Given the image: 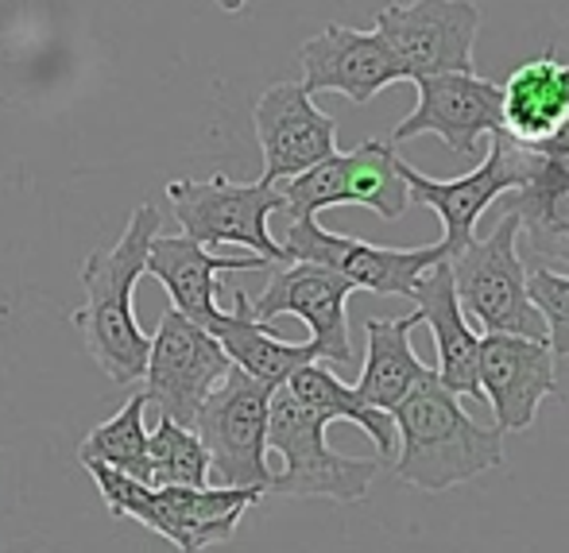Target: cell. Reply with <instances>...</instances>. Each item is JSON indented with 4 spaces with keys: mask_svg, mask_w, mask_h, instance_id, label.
Listing matches in <instances>:
<instances>
[{
    "mask_svg": "<svg viewBox=\"0 0 569 553\" xmlns=\"http://www.w3.org/2000/svg\"><path fill=\"white\" fill-rule=\"evenodd\" d=\"M163 229L156 205H140L128 218L124 232L113 248H98L82 263L86 306L70 314V325L82 333L86 352L98 360V368L120 388L143 380L151 336L140 330L132 310L136 283L148 275V248Z\"/></svg>",
    "mask_w": 569,
    "mask_h": 553,
    "instance_id": "6da1fadb",
    "label": "cell"
},
{
    "mask_svg": "<svg viewBox=\"0 0 569 553\" xmlns=\"http://www.w3.org/2000/svg\"><path fill=\"white\" fill-rule=\"evenodd\" d=\"M396 419V476L422 492H450L503 461V430L480 426L461 395L442 388L430 368L391 411Z\"/></svg>",
    "mask_w": 569,
    "mask_h": 553,
    "instance_id": "7a4b0ae2",
    "label": "cell"
},
{
    "mask_svg": "<svg viewBox=\"0 0 569 553\" xmlns=\"http://www.w3.org/2000/svg\"><path fill=\"white\" fill-rule=\"evenodd\" d=\"M86 472L98 480L101 500L117 519H136L182 553H202L206 546L229 542L244 511L268 495L260 487H151L109 464H86Z\"/></svg>",
    "mask_w": 569,
    "mask_h": 553,
    "instance_id": "3957f363",
    "label": "cell"
},
{
    "mask_svg": "<svg viewBox=\"0 0 569 553\" xmlns=\"http://www.w3.org/2000/svg\"><path fill=\"white\" fill-rule=\"evenodd\" d=\"M330 422L299 403L287 388H276L268 411V449L283 456V469L271 472V495L287 500H333L357 503L380 472V456H345L326 442Z\"/></svg>",
    "mask_w": 569,
    "mask_h": 553,
    "instance_id": "277c9868",
    "label": "cell"
},
{
    "mask_svg": "<svg viewBox=\"0 0 569 553\" xmlns=\"http://www.w3.org/2000/svg\"><path fill=\"white\" fill-rule=\"evenodd\" d=\"M519 248V221L503 210L496 229L485 240H472L450 255L453 294L461 302L465 318L480 325L485 333H516L531 341H547V322L535 310L527 294V268Z\"/></svg>",
    "mask_w": 569,
    "mask_h": 553,
    "instance_id": "5b68a950",
    "label": "cell"
},
{
    "mask_svg": "<svg viewBox=\"0 0 569 553\" xmlns=\"http://www.w3.org/2000/svg\"><path fill=\"white\" fill-rule=\"evenodd\" d=\"M276 388L252 380L229 364L218 388L198 406L194 430L210 453V480L218 487H260L268 492L271 469H268V411Z\"/></svg>",
    "mask_w": 569,
    "mask_h": 553,
    "instance_id": "8992f818",
    "label": "cell"
},
{
    "mask_svg": "<svg viewBox=\"0 0 569 553\" xmlns=\"http://www.w3.org/2000/svg\"><path fill=\"white\" fill-rule=\"evenodd\" d=\"M167 198L182 224V237L206 248L237 244L268 263H287L283 244L268 232L271 213L283 210L279 182H229L226 174H213L210 182L174 179L167 182Z\"/></svg>",
    "mask_w": 569,
    "mask_h": 553,
    "instance_id": "52a82bcc",
    "label": "cell"
},
{
    "mask_svg": "<svg viewBox=\"0 0 569 553\" xmlns=\"http://www.w3.org/2000/svg\"><path fill=\"white\" fill-rule=\"evenodd\" d=\"M403 159L396 155V148L383 140H365L352 151H333L330 159L315 163L310 171L287 179L283 187V210L291 213V221L318 218L330 205H365L376 218L399 221L411 205L407 194Z\"/></svg>",
    "mask_w": 569,
    "mask_h": 553,
    "instance_id": "ba28073f",
    "label": "cell"
},
{
    "mask_svg": "<svg viewBox=\"0 0 569 553\" xmlns=\"http://www.w3.org/2000/svg\"><path fill=\"white\" fill-rule=\"evenodd\" d=\"M488 140H492V148H488L485 163H477L469 174L450 179V182L430 179V174L415 171L411 163H399L411 202L435 210L438 221H442V240H438V244H442L446 260L477 240V221L485 218L488 205H492L496 198L511 194L516 187H523L527 174L539 163V151L523 148V143H516L511 135L492 132Z\"/></svg>",
    "mask_w": 569,
    "mask_h": 553,
    "instance_id": "9c48e42d",
    "label": "cell"
},
{
    "mask_svg": "<svg viewBox=\"0 0 569 553\" xmlns=\"http://www.w3.org/2000/svg\"><path fill=\"white\" fill-rule=\"evenodd\" d=\"M376 31L403 67L407 82L435 74H472L480 8L472 0H411L376 12Z\"/></svg>",
    "mask_w": 569,
    "mask_h": 553,
    "instance_id": "30bf717a",
    "label": "cell"
},
{
    "mask_svg": "<svg viewBox=\"0 0 569 553\" xmlns=\"http://www.w3.org/2000/svg\"><path fill=\"white\" fill-rule=\"evenodd\" d=\"M226 372L229 356L218 336L182 318L174 306L163 310L159 330L151 336L148 364H143V380H148L143 395L159 406V419L190 426L198 406L206 403V395L218 388Z\"/></svg>",
    "mask_w": 569,
    "mask_h": 553,
    "instance_id": "8fae6325",
    "label": "cell"
},
{
    "mask_svg": "<svg viewBox=\"0 0 569 553\" xmlns=\"http://www.w3.org/2000/svg\"><path fill=\"white\" fill-rule=\"evenodd\" d=\"M283 255L287 263H322V268L338 271L349 279L357 291L372 294H399L411 299L415 279L430 268V263L446 260L442 244L427 248H383V244H365L357 237H341L318 224V218L291 221L283 237Z\"/></svg>",
    "mask_w": 569,
    "mask_h": 553,
    "instance_id": "7c38bea8",
    "label": "cell"
},
{
    "mask_svg": "<svg viewBox=\"0 0 569 553\" xmlns=\"http://www.w3.org/2000/svg\"><path fill=\"white\" fill-rule=\"evenodd\" d=\"M352 291L357 286L349 279L322 268V263H279L271 283L252 302V318L263 325H271L283 314L299 318V322H307L318 356L330 364H352L349 314H345V302Z\"/></svg>",
    "mask_w": 569,
    "mask_h": 553,
    "instance_id": "4fadbf2b",
    "label": "cell"
},
{
    "mask_svg": "<svg viewBox=\"0 0 569 553\" xmlns=\"http://www.w3.org/2000/svg\"><path fill=\"white\" fill-rule=\"evenodd\" d=\"M263 151L260 182H287L338 151V120L315 105L302 82H276L252 109Z\"/></svg>",
    "mask_w": 569,
    "mask_h": 553,
    "instance_id": "5bb4252c",
    "label": "cell"
},
{
    "mask_svg": "<svg viewBox=\"0 0 569 553\" xmlns=\"http://www.w3.org/2000/svg\"><path fill=\"white\" fill-rule=\"evenodd\" d=\"M419 105L411 117L399 120L391 140H419V135H438L457 159H477L480 140L500 132V86L472 74H435L419 78Z\"/></svg>",
    "mask_w": 569,
    "mask_h": 553,
    "instance_id": "9a60e30c",
    "label": "cell"
},
{
    "mask_svg": "<svg viewBox=\"0 0 569 553\" xmlns=\"http://www.w3.org/2000/svg\"><path fill=\"white\" fill-rule=\"evenodd\" d=\"M302 90L315 93H341L352 105H368L376 93L388 86L407 82L403 67L396 62L391 47L380 39V31H357L345 23H330L315 39L299 47Z\"/></svg>",
    "mask_w": 569,
    "mask_h": 553,
    "instance_id": "2e32d148",
    "label": "cell"
},
{
    "mask_svg": "<svg viewBox=\"0 0 569 553\" xmlns=\"http://www.w3.org/2000/svg\"><path fill=\"white\" fill-rule=\"evenodd\" d=\"M555 352L547 341L516 333H488L480 341L477 380L492 406L496 430H527L550 395H558Z\"/></svg>",
    "mask_w": 569,
    "mask_h": 553,
    "instance_id": "e0dca14e",
    "label": "cell"
},
{
    "mask_svg": "<svg viewBox=\"0 0 569 553\" xmlns=\"http://www.w3.org/2000/svg\"><path fill=\"white\" fill-rule=\"evenodd\" d=\"M271 263L263 255H218L206 244L190 237H163L159 232L148 248V275H156L167 286L174 310L182 318H190L194 325H210V318L218 314V275L229 271H268Z\"/></svg>",
    "mask_w": 569,
    "mask_h": 553,
    "instance_id": "ac0fdd59",
    "label": "cell"
},
{
    "mask_svg": "<svg viewBox=\"0 0 569 553\" xmlns=\"http://www.w3.org/2000/svg\"><path fill=\"white\" fill-rule=\"evenodd\" d=\"M415 306H419V318L430 325L438 344V380L442 388H450L453 395H469L477 403H485L480 395V380H477V360H480V336L465 318L461 302L453 294V275L450 263L438 260L415 279L411 291Z\"/></svg>",
    "mask_w": 569,
    "mask_h": 553,
    "instance_id": "d6986e66",
    "label": "cell"
},
{
    "mask_svg": "<svg viewBox=\"0 0 569 553\" xmlns=\"http://www.w3.org/2000/svg\"><path fill=\"white\" fill-rule=\"evenodd\" d=\"M500 132L523 148L547 143L569 117V62L555 51L535 54L500 86Z\"/></svg>",
    "mask_w": 569,
    "mask_h": 553,
    "instance_id": "ffe728a7",
    "label": "cell"
},
{
    "mask_svg": "<svg viewBox=\"0 0 569 553\" xmlns=\"http://www.w3.org/2000/svg\"><path fill=\"white\" fill-rule=\"evenodd\" d=\"M508 213H516L527 255L547 263H569V159L539 155L523 187L511 190Z\"/></svg>",
    "mask_w": 569,
    "mask_h": 553,
    "instance_id": "44dd1931",
    "label": "cell"
},
{
    "mask_svg": "<svg viewBox=\"0 0 569 553\" xmlns=\"http://www.w3.org/2000/svg\"><path fill=\"white\" fill-rule=\"evenodd\" d=\"M218 344L226 349L229 364H237L240 372H248L252 380L271 383V388H283L302 364L318 360L315 344H291V341H279L276 333L268 330L263 322L252 318V299L244 291L232 294V310H218L206 325Z\"/></svg>",
    "mask_w": 569,
    "mask_h": 553,
    "instance_id": "7402d4cb",
    "label": "cell"
},
{
    "mask_svg": "<svg viewBox=\"0 0 569 553\" xmlns=\"http://www.w3.org/2000/svg\"><path fill=\"white\" fill-rule=\"evenodd\" d=\"M415 325H422L419 310L407 318H368L365 322V368H360L357 391L380 411H396L403 395L430 372L411 349Z\"/></svg>",
    "mask_w": 569,
    "mask_h": 553,
    "instance_id": "603a6c76",
    "label": "cell"
},
{
    "mask_svg": "<svg viewBox=\"0 0 569 553\" xmlns=\"http://www.w3.org/2000/svg\"><path fill=\"white\" fill-rule=\"evenodd\" d=\"M283 388L291 391L307 411H315L322 422H352V426H360L368 438H372L376 453H380V464H391V456H396V449H399V434H396V419H391V411L372 406L357 388L341 383L330 368L315 364V360L302 364L299 372L283 383Z\"/></svg>",
    "mask_w": 569,
    "mask_h": 553,
    "instance_id": "cb8c5ba5",
    "label": "cell"
},
{
    "mask_svg": "<svg viewBox=\"0 0 569 553\" xmlns=\"http://www.w3.org/2000/svg\"><path fill=\"white\" fill-rule=\"evenodd\" d=\"M143 411H148V395H132L109 422L90 430V438L78 449L82 464H109V469L136 476L151 484L148 469V426H143Z\"/></svg>",
    "mask_w": 569,
    "mask_h": 553,
    "instance_id": "d4e9b609",
    "label": "cell"
},
{
    "mask_svg": "<svg viewBox=\"0 0 569 553\" xmlns=\"http://www.w3.org/2000/svg\"><path fill=\"white\" fill-rule=\"evenodd\" d=\"M151 487H206L210 484V453L190 426L159 419L148 430Z\"/></svg>",
    "mask_w": 569,
    "mask_h": 553,
    "instance_id": "484cf974",
    "label": "cell"
},
{
    "mask_svg": "<svg viewBox=\"0 0 569 553\" xmlns=\"http://www.w3.org/2000/svg\"><path fill=\"white\" fill-rule=\"evenodd\" d=\"M527 294L547 322V344L555 356H569V275H555L550 268L527 271Z\"/></svg>",
    "mask_w": 569,
    "mask_h": 553,
    "instance_id": "4316f807",
    "label": "cell"
},
{
    "mask_svg": "<svg viewBox=\"0 0 569 553\" xmlns=\"http://www.w3.org/2000/svg\"><path fill=\"white\" fill-rule=\"evenodd\" d=\"M535 151H539V155H558V159H569V117H566V124L558 128V132L550 135L547 143H539V148H535Z\"/></svg>",
    "mask_w": 569,
    "mask_h": 553,
    "instance_id": "83f0119b",
    "label": "cell"
},
{
    "mask_svg": "<svg viewBox=\"0 0 569 553\" xmlns=\"http://www.w3.org/2000/svg\"><path fill=\"white\" fill-rule=\"evenodd\" d=\"M213 4H218L221 12H244V8H248V0H213Z\"/></svg>",
    "mask_w": 569,
    "mask_h": 553,
    "instance_id": "f1b7e54d",
    "label": "cell"
}]
</instances>
